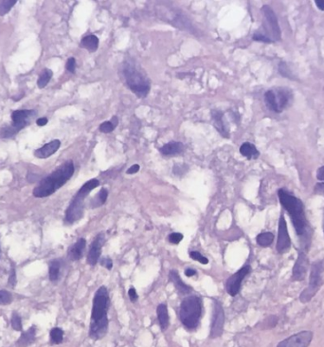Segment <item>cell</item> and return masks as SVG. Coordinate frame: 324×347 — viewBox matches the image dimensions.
Masks as SVG:
<instances>
[{"mask_svg": "<svg viewBox=\"0 0 324 347\" xmlns=\"http://www.w3.org/2000/svg\"><path fill=\"white\" fill-rule=\"evenodd\" d=\"M101 265L108 270H111L113 268V262L109 257H102L101 259Z\"/></svg>", "mask_w": 324, "mask_h": 347, "instance_id": "obj_41", "label": "cell"}, {"mask_svg": "<svg viewBox=\"0 0 324 347\" xmlns=\"http://www.w3.org/2000/svg\"><path fill=\"white\" fill-rule=\"evenodd\" d=\"M156 314H157V319L158 323L162 331H165L167 328H169L170 325V317L168 313V309L165 304H160L157 309H156Z\"/></svg>", "mask_w": 324, "mask_h": 347, "instance_id": "obj_22", "label": "cell"}, {"mask_svg": "<svg viewBox=\"0 0 324 347\" xmlns=\"http://www.w3.org/2000/svg\"><path fill=\"white\" fill-rule=\"evenodd\" d=\"M182 239H183V234L180 232H172L168 236L169 242L173 245L179 244L182 241Z\"/></svg>", "mask_w": 324, "mask_h": 347, "instance_id": "obj_38", "label": "cell"}, {"mask_svg": "<svg viewBox=\"0 0 324 347\" xmlns=\"http://www.w3.org/2000/svg\"><path fill=\"white\" fill-rule=\"evenodd\" d=\"M261 13L263 17L262 26L260 30L253 34L252 39L266 44L279 42L282 39V31L275 12L270 6L264 5L261 8Z\"/></svg>", "mask_w": 324, "mask_h": 347, "instance_id": "obj_4", "label": "cell"}, {"mask_svg": "<svg viewBox=\"0 0 324 347\" xmlns=\"http://www.w3.org/2000/svg\"><path fill=\"white\" fill-rule=\"evenodd\" d=\"M61 146V141L59 139H53L49 143L45 144L41 148L34 151V156L38 158H48L51 156L55 154Z\"/></svg>", "mask_w": 324, "mask_h": 347, "instance_id": "obj_17", "label": "cell"}, {"mask_svg": "<svg viewBox=\"0 0 324 347\" xmlns=\"http://www.w3.org/2000/svg\"><path fill=\"white\" fill-rule=\"evenodd\" d=\"M169 280L172 282L174 286V288L177 290V292L181 295H187L191 293L192 291V288L186 285L182 279L180 278V275L178 271L175 270H170L169 272Z\"/></svg>", "mask_w": 324, "mask_h": 347, "instance_id": "obj_18", "label": "cell"}, {"mask_svg": "<svg viewBox=\"0 0 324 347\" xmlns=\"http://www.w3.org/2000/svg\"><path fill=\"white\" fill-rule=\"evenodd\" d=\"M74 163L72 160H68L57 169L43 178L38 185L34 189V195L43 198L51 195L61 187H63L74 174Z\"/></svg>", "mask_w": 324, "mask_h": 347, "instance_id": "obj_3", "label": "cell"}, {"mask_svg": "<svg viewBox=\"0 0 324 347\" xmlns=\"http://www.w3.org/2000/svg\"></svg>", "mask_w": 324, "mask_h": 347, "instance_id": "obj_48", "label": "cell"}, {"mask_svg": "<svg viewBox=\"0 0 324 347\" xmlns=\"http://www.w3.org/2000/svg\"><path fill=\"white\" fill-rule=\"evenodd\" d=\"M60 270H61V262L59 260H53L49 269V274H50V279L52 282H55L59 279L60 276Z\"/></svg>", "mask_w": 324, "mask_h": 347, "instance_id": "obj_30", "label": "cell"}, {"mask_svg": "<svg viewBox=\"0 0 324 347\" xmlns=\"http://www.w3.org/2000/svg\"><path fill=\"white\" fill-rule=\"evenodd\" d=\"M128 295H129L130 301H131L132 303H136V302L137 301V299H138V295H137V293H136V289H134V288H130L129 291H128Z\"/></svg>", "mask_w": 324, "mask_h": 347, "instance_id": "obj_42", "label": "cell"}, {"mask_svg": "<svg viewBox=\"0 0 324 347\" xmlns=\"http://www.w3.org/2000/svg\"><path fill=\"white\" fill-rule=\"evenodd\" d=\"M85 247H86L85 239V238H80L74 245H72L69 248L68 252V258L70 260H72V261L80 260L84 255Z\"/></svg>", "mask_w": 324, "mask_h": 347, "instance_id": "obj_20", "label": "cell"}, {"mask_svg": "<svg viewBox=\"0 0 324 347\" xmlns=\"http://www.w3.org/2000/svg\"><path fill=\"white\" fill-rule=\"evenodd\" d=\"M80 46L82 48L89 51L90 52H95L99 47V38L94 35L85 36L81 40Z\"/></svg>", "mask_w": 324, "mask_h": 347, "instance_id": "obj_25", "label": "cell"}, {"mask_svg": "<svg viewBox=\"0 0 324 347\" xmlns=\"http://www.w3.org/2000/svg\"><path fill=\"white\" fill-rule=\"evenodd\" d=\"M118 123H119L118 118L114 116L111 121H104L100 125V131L102 132V133H105V134L110 133V132H112L114 130L115 127L118 125Z\"/></svg>", "mask_w": 324, "mask_h": 347, "instance_id": "obj_31", "label": "cell"}, {"mask_svg": "<svg viewBox=\"0 0 324 347\" xmlns=\"http://www.w3.org/2000/svg\"><path fill=\"white\" fill-rule=\"evenodd\" d=\"M184 151V145L180 141H170L159 148V152L164 156H173L182 153Z\"/></svg>", "mask_w": 324, "mask_h": 347, "instance_id": "obj_21", "label": "cell"}, {"mask_svg": "<svg viewBox=\"0 0 324 347\" xmlns=\"http://www.w3.org/2000/svg\"><path fill=\"white\" fill-rule=\"evenodd\" d=\"M16 4H17V0H2V1H0V17L7 15Z\"/></svg>", "mask_w": 324, "mask_h": 347, "instance_id": "obj_33", "label": "cell"}, {"mask_svg": "<svg viewBox=\"0 0 324 347\" xmlns=\"http://www.w3.org/2000/svg\"><path fill=\"white\" fill-rule=\"evenodd\" d=\"M291 248V239L287 229L285 213L282 212L279 219L278 225V238H277V251L281 254H284L290 250Z\"/></svg>", "mask_w": 324, "mask_h": 347, "instance_id": "obj_12", "label": "cell"}, {"mask_svg": "<svg viewBox=\"0 0 324 347\" xmlns=\"http://www.w3.org/2000/svg\"><path fill=\"white\" fill-rule=\"evenodd\" d=\"M315 4L319 10L324 12V0H315Z\"/></svg>", "mask_w": 324, "mask_h": 347, "instance_id": "obj_46", "label": "cell"}, {"mask_svg": "<svg viewBox=\"0 0 324 347\" xmlns=\"http://www.w3.org/2000/svg\"><path fill=\"white\" fill-rule=\"evenodd\" d=\"M316 176H317V179L319 180V182L315 185L314 193L324 197V165L318 169Z\"/></svg>", "mask_w": 324, "mask_h": 347, "instance_id": "obj_28", "label": "cell"}, {"mask_svg": "<svg viewBox=\"0 0 324 347\" xmlns=\"http://www.w3.org/2000/svg\"><path fill=\"white\" fill-rule=\"evenodd\" d=\"M107 197H108V191L105 188H102L95 197L91 200L90 207L94 209V208H98V207L103 205L106 202Z\"/></svg>", "mask_w": 324, "mask_h": 347, "instance_id": "obj_27", "label": "cell"}, {"mask_svg": "<svg viewBox=\"0 0 324 347\" xmlns=\"http://www.w3.org/2000/svg\"><path fill=\"white\" fill-rule=\"evenodd\" d=\"M196 270H193V269H187V270H185V275L187 276V277H192V276H194V275H196Z\"/></svg>", "mask_w": 324, "mask_h": 347, "instance_id": "obj_47", "label": "cell"}, {"mask_svg": "<svg viewBox=\"0 0 324 347\" xmlns=\"http://www.w3.org/2000/svg\"><path fill=\"white\" fill-rule=\"evenodd\" d=\"M109 309V292L106 287L102 286L96 291L93 298L89 337L92 340H101L104 338L108 331V317Z\"/></svg>", "mask_w": 324, "mask_h": 347, "instance_id": "obj_2", "label": "cell"}, {"mask_svg": "<svg viewBox=\"0 0 324 347\" xmlns=\"http://www.w3.org/2000/svg\"><path fill=\"white\" fill-rule=\"evenodd\" d=\"M36 114L34 110L21 109L12 113V123L3 126L0 130V138H12L17 135L26 125L31 123L32 118Z\"/></svg>", "mask_w": 324, "mask_h": 347, "instance_id": "obj_10", "label": "cell"}, {"mask_svg": "<svg viewBox=\"0 0 324 347\" xmlns=\"http://www.w3.org/2000/svg\"><path fill=\"white\" fill-rule=\"evenodd\" d=\"M240 153L248 159H256L259 157L260 152L256 146L250 142H244L240 147Z\"/></svg>", "mask_w": 324, "mask_h": 347, "instance_id": "obj_24", "label": "cell"}, {"mask_svg": "<svg viewBox=\"0 0 324 347\" xmlns=\"http://www.w3.org/2000/svg\"><path fill=\"white\" fill-rule=\"evenodd\" d=\"M202 315V300L198 296L191 295L185 298L179 309V319L184 328L195 330L198 328Z\"/></svg>", "mask_w": 324, "mask_h": 347, "instance_id": "obj_6", "label": "cell"}, {"mask_svg": "<svg viewBox=\"0 0 324 347\" xmlns=\"http://www.w3.org/2000/svg\"><path fill=\"white\" fill-rule=\"evenodd\" d=\"M122 74L130 90L138 98H145L150 92V82L137 69L131 61H125L122 66Z\"/></svg>", "mask_w": 324, "mask_h": 347, "instance_id": "obj_5", "label": "cell"}, {"mask_svg": "<svg viewBox=\"0 0 324 347\" xmlns=\"http://www.w3.org/2000/svg\"><path fill=\"white\" fill-rule=\"evenodd\" d=\"M100 185V181L97 178H92L85 182L81 189L77 192L74 197L72 198L69 206L67 209L65 220L68 224H73L78 220H80L85 211V199L89 193L97 188Z\"/></svg>", "mask_w": 324, "mask_h": 347, "instance_id": "obj_7", "label": "cell"}, {"mask_svg": "<svg viewBox=\"0 0 324 347\" xmlns=\"http://www.w3.org/2000/svg\"><path fill=\"white\" fill-rule=\"evenodd\" d=\"M250 271H251V267L249 265L244 266L242 269L235 272L227 280L226 288L230 296L234 297L239 293L243 280L246 278L248 273H250Z\"/></svg>", "mask_w": 324, "mask_h": 347, "instance_id": "obj_14", "label": "cell"}, {"mask_svg": "<svg viewBox=\"0 0 324 347\" xmlns=\"http://www.w3.org/2000/svg\"><path fill=\"white\" fill-rule=\"evenodd\" d=\"M104 242H105L104 233L103 232L98 233L90 245L89 251L87 254V264L88 265L94 267L98 263V261L100 260V257H101V253H102V247L104 245Z\"/></svg>", "mask_w": 324, "mask_h": 347, "instance_id": "obj_16", "label": "cell"}, {"mask_svg": "<svg viewBox=\"0 0 324 347\" xmlns=\"http://www.w3.org/2000/svg\"><path fill=\"white\" fill-rule=\"evenodd\" d=\"M274 238H275V236H274V234L272 232L266 231V232H262V233L257 235L256 242L260 247L267 248V247H269L273 243Z\"/></svg>", "mask_w": 324, "mask_h": 347, "instance_id": "obj_26", "label": "cell"}, {"mask_svg": "<svg viewBox=\"0 0 324 347\" xmlns=\"http://www.w3.org/2000/svg\"><path fill=\"white\" fill-rule=\"evenodd\" d=\"M48 119L47 118H39L36 120V124L39 125V126H44L48 123Z\"/></svg>", "mask_w": 324, "mask_h": 347, "instance_id": "obj_45", "label": "cell"}, {"mask_svg": "<svg viewBox=\"0 0 324 347\" xmlns=\"http://www.w3.org/2000/svg\"><path fill=\"white\" fill-rule=\"evenodd\" d=\"M190 257H191V259H193V260H195V261H197V262H199V263H201L203 265H207L210 262L209 259L206 258L205 256H203L199 251H191L190 252Z\"/></svg>", "mask_w": 324, "mask_h": 347, "instance_id": "obj_35", "label": "cell"}, {"mask_svg": "<svg viewBox=\"0 0 324 347\" xmlns=\"http://www.w3.org/2000/svg\"><path fill=\"white\" fill-rule=\"evenodd\" d=\"M313 340L312 331H301L296 333L284 341L280 342L277 347H308Z\"/></svg>", "mask_w": 324, "mask_h": 347, "instance_id": "obj_13", "label": "cell"}, {"mask_svg": "<svg viewBox=\"0 0 324 347\" xmlns=\"http://www.w3.org/2000/svg\"><path fill=\"white\" fill-rule=\"evenodd\" d=\"M12 302V295L6 290H0V305H8Z\"/></svg>", "mask_w": 324, "mask_h": 347, "instance_id": "obj_37", "label": "cell"}, {"mask_svg": "<svg viewBox=\"0 0 324 347\" xmlns=\"http://www.w3.org/2000/svg\"><path fill=\"white\" fill-rule=\"evenodd\" d=\"M139 169H140V167L138 164H134L130 168H128L126 173L128 174H134L137 173L139 171Z\"/></svg>", "mask_w": 324, "mask_h": 347, "instance_id": "obj_43", "label": "cell"}, {"mask_svg": "<svg viewBox=\"0 0 324 347\" xmlns=\"http://www.w3.org/2000/svg\"><path fill=\"white\" fill-rule=\"evenodd\" d=\"M224 324L225 313L223 307L219 301H214L210 325V339H217L222 336L224 331Z\"/></svg>", "mask_w": 324, "mask_h": 347, "instance_id": "obj_11", "label": "cell"}, {"mask_svg": "<svg viewBox=\"0 0 324 347\" xmlns=\"http://www.w3.org/2000/svg\"><path fill=\"white\" fill-rule=\"evenodd\" d=\"M12 327L17 331H22V321L17 313H14L12 316Z\"/></svg>", "mask_w": 324, "mask_h": 347, "instance_id": "obj_36", "label": "cell"}, {"mask_svg": "<svg viewBox=\"0 0 324 347\" xmlns=\"http://www.w3.org/2000/svg\"><path fill=\"white\" fill-rule=\"evenodd\" d=\"M324 271V261H315L311 265L310 269V279L307 288L301 293L300 301L303 304H306L310 302L319 290L324 285L323 273Z\"/></svg>", "mask_w": 324, "mask_h": 347, "instance_id": "obj_9", "label": "cell"}, {"mask_svg": "<svg viewBox=\"0 0 324 347\" xmlns=\"http://www.w3.org/2000/svg\"><path fill=\"white\" fill-rule=\"evenodd\" d=\"M278 197L281 205L289 214L292 225L299 237L301 251H307L311 244L312 229L306 216L303 200L284 188L278 190Z\"/></svg>", "mask_w": 324, "mask_h": 347, "instance_id": "obj_1", "label": "cell"}, {"mask_svg": "<svg viewBox=\"0 0 324 347\" xmlns=\"http://www.w3.org/2000/svg\"><path fill=\"white\" fill-rule=\"evenodd\" d=\"M185 167H188L186 164H175L173 167V174L176 175H182L184 174H186L188 169H185Z\"/></svg>", "mask_w": 324, "mask_h": 347, "instance_id": "obj_40", "label": "cell"}, {"mask_svg": "<svg viewBox=\"0 0 324 347\" xmlns=\"http://www.w3.org/2000/svg\"><path fill=\"white\" fill-rule=\"evenodd\" d=\"M309 267H310V263L306 252L300 250L298 253L297 261L295 262L292 270V280L295 282L304 281L307 275Z\"/></svg>", "mask_w": 324, "mask_h": 347, "instance_id": "obj_15", "label": "cell"}, {"mask_svg": "<svg viewBox=\"0 0 324 347\" xmlns=\"http://www.w3.org/2000/svg\"><path fill=\"white\" fill-rule=\"evenodd\" d=\"M294 99V93L291 88L286 87H275L267 90L264 100L267 108L274 113H282L288 108Z\"/></svg>", "mask_w": 324, "mask_h": 347, "instance_id": "obj_8", "label": "cell"}, {"mask_svg": "<svg viewBox=\"0 0 324 347\" xmlns=\"http://www.w3.org/2000/svg\"><path fill=\"white\" fill-rule=\"evenodd\" d=\"M211 118L213 121L214 127L219 131V133L224 137H229V127L227 125V122L224 119V113L218 110H212L211 111Z\"/></svg>", "mask_w": 324, "mask_h": 347, "instance_id": "obj_19", "label": "cell"}, {"mask_svg": "<svg viewBox=\"0 0 324 347\" xmlns=\"http://www.w3.org/2000/svg\"><path fill=\"white\" fill-rule=\"evenodd\" d=\"M52 75H53V72L51 69H45L40 73V76H39L38 81H37V86H38L39 88L46 87L48 86V84L50 83L51 79L52 78Z\"/></svg>", "mask_w": 324, "mask_h": 347, "instance_id": "obj_29", "label": "cell"}, {"mask_svg": "<svg viewBox=\"0 0 324 347\" xmlns=\"http://www.w3.org/2000/svg\"><path fill=\"white\" fill-rule=\"evenodd\" d=\"M279 72L282 76L288 78V79H295L293 77V72L291 71L290 68L288 67V65L286 62H281L279 65Z\"/></svg>", "mask_w": 324, "mask_h": 347, "instance_id": "obj_34", "label": "cell"}, {"mask_svg": "<svg viewBox=\"0 0 324 347\" xmlns=\"http://www.w3.org/2000/svg\"><path fill=\"white\" fill-rule=\"evenodd\" d=\"M64 340V331L60 328H54L51 331V341L53 345H60Z\"/></svg>", "mask_w": 324, "mask_h": 347, "instance_id": "obj_32", "label": "cell"}, {"mask_svg": "<svg viewBox=\"0 0 324 347\" xmlns=\"http://www.w3.org/2000/svg\"><path fill=\"white\" fill-rule=\"evenodd\" d=\"M66 69L70 73H74L75 72V69H76V60H75V58H68L67 64H66Z\"/></svg>", "mask_w": 324, "mask_h": 347, "instance_id": "obj_39", "label": "cell"}, {"mask_svg": "<svg viewBox=\"0 0 324 347\" xmlns=\"http://www.w3.org/2000/svg\"><path fill=\"white\" fill-rule=\"evenodd\" d=\"M9 282L12 286H15L16 283H17V280H16V270H12V272H11V275H10V279H9Z\"/></svg>", "mask_w": 324, "mask_h": 347, "instance_id": "obj_44", "label": "cell"}, {"mask_svg": "<svg viewBox=\"0 0 324 347\" xmlns=\"http://www.w3.org/2000/svg\"><path fill=\"white\" fill-rule=\"evenodd\" d=\"M35 335H36V329L34 327L30 328L26 332L22 333L20 336L19 340L17 341V345L20 347H29L35 341Z\"/></svg>", "mask_w": 324, "mask_h": 347, "instance_id": "obj_23", "label": "cell"}]
</instances>
